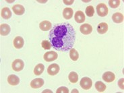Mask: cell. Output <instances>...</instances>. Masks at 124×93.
Instances as JSON below:
<instances>
[{
	"mask_svg": "<svg viewBox=\"0 0 124 93\" xmlns=\"http://www.w3.org/2000/svg\"><path fill=\"white\" fill-rule=\"evenodd\" d=\"M76 33L70 24L63 22L55 25L51 29L49 39L54 49L60 52L70 51L76 42Z\"/></svg>",
	"mask_w": 124,
	"mask_h": 93,
	"instance_id": "1",
	"label": "cell"
},
{
	"mask_svg": "<svg viewBox=\"0 0 124 93\" xmlns=\"http://www.w3.org/2000/svg\"><path fill=\"white\" fill-rule=\"evenodd\" d=\"M96 12L100 17H105L108 14V9L105 3H99L96 6Z\"/></svg>",
	"mask_w": 124,
	"mask_h": 93,
	"instance_id": "2",
	"label": "cell"
},
{
	"mask_svg": "<svg viewBox=\"0 0 124 93\" xmlns=\"http://www.w3.org/2000/svg\"><path fill=\"white\" fill-rule=\"evenodd\" d=\"M80 84V86L82 89L89 90L93 86V81L90 78L84 77L81 79Z\"/></svg>",
	"mask_w": 124,
	"mask_h": 93,
	"instance_id": "3",
	"label": "cell"
},
{
	"mask_svg": "<svg viewBox=\"0 0 124 93\" xmlns=\"http://www.w3.org/2000/svg\"><path fill=\"white\" fill-rule=\"evenodd\" d=\"M24 67V63L22 59H17L13 62L12 64V68L13 70L15 71H22Z\"/></svg>",
	"mask_w": 124,
	"mask_h": 93,
	"instance_id": "4",
	"label": "cell"
},
{
	"mask_svg": "<svg viewBox=\"0 0 124 93\" xmlns=\"http://www.w3.org/2000/svg\"><path fill=\"white\" fill-rule=\"evenodd\" d=\"M58 57V54L57 53V52L55 51H48L44 54L43 58L45 61H46L47 62H53L55 61L57 59Z\"/></svg>",
	"mask_w": 124,
	"mask_h": 93,
	"instance_id": "5",
	"label": "cell"
},
{
	"mask_svg": "<svg viewBox=\"0 0 124 93\" xmlns=\"http://www.w3.org/2000/svg\"><path fill=\"white\" fill-rule=\"evenodd\" d=\"M59 70H60V68L59 65H57V63H53V64L50 65L47 68V72L51 76L57 75L59 73Z\"/></svg>",
	"mask_w": 124,
	"mask_h": 93,
	"instance_id": "6",
	"label": "cell"
},
{
	"mask_svg": "<svg viewBox=\"0 0 124 93\" xmlns=\"http://www.w3.org/2000/svg\"><path fill=\"white\" fill-rule=\"evenodd\" d=\"M44 84H45V81H44L43 79L39 78H36V79L31 81V86L32 88L37 89V88H41L43 86Z\"/></svg>",
	"mask_w": 124,
	"mask_h": 93,
	"instance_id": "7",
	"label": "cell"
},
{
	"mask_svg": "<svg viewBox=\"0 0 124 93\" xmlns=\"http://www.w3.org/2000/svg\"><path fill=\"white\" fill-rule=\"evenodd\" d=\"M13 43H14V46L16 49H22L24 46V40L22 37H19L18 36V37H16L14 39Z\"/></svg>",
	"mask_w": 124,
	"mask_h": 93,
	"instance_id": "8",
	"label": "cell"
},
{
	"mask_svg": "<svg viewBox=\"0 0 124 93\" xmlns=\"http://www.w3.org/2000/svg\"><path fill=\"white\" fill-rule=\"evenodd\" d=\"M80 31L82 34H84V35H88V34H90L93 32V27L89 24H84L80 26Z\"/></svg>",
	"mask_w": 124,
	"mask_h": 93,
	"instance_id": "9",
	"label": "cell"
},
{
	"mask_svg": "<svg viewBox=\"0 0 124 93\" xmlns=\"http://www.w3.org/2000/svg\"><path fill=\"white\" fill-rule=\"evenodd\" d=\"M102 79H103V80L105 81L106 82L109 83V82H112L115 80V76L111 71H107L102 75Z\"/></svg>",
	"mask_w": 124,
	"mask_h": 93,
	"instance_id": "10",
	"label": "cell"
},
{
	"mask_svg": "<svg viewBox=\"0 0 124 93\" xmlns=\"http://www.w3.org/2000/svg\"><path fill=\"white\" fill-rule=\"evenodd\" d=\"M12 10L14 13L16 15H22L25 12L24 7L20 4H16L12 7Z\"/></svg>",
	"mask_w": 124,
	"mask_h": 93,
	"instance_id": "11",
	"label": "cell"
},
{
	"mask_svg": "<svg viewBox=\"0 0 124 93\" xmlns=\"http://www.w3.org/2000/svg\"><path fill=\"white\" fill-rule=\"evenodd\" d=\"M8 82L11 86H16L20 83V78L16 75L11 74L8 77Z\"/></svg>",
	"mask_w": 124,
	"mask_h": 93,
	"instance_id": "12",
	"label": "cell"
},
{
	"mask_svg": "<svg viewBox=\"0 0 124 93\" xmlns=\"http://www.w3.org/2000/svg\"><path fill=\"white\" fill-rule=\"evenodd\" d=\"M74 19L76 22L78 23H82L85 21L86 17L83 12L82 11H77L74 15Z\"/></svg>",
	"mask_w": 124,
	"mask_h": 93,
	"instance_id": "13",
	"label": "cell"
},
{
	"mask_svg": "<svg viewBox=\"0 0 124 93\" xmlns=\"http://www.w3.org/2000/svg\"><path fill=\"white\" fill-rule=\"evenodd\" d=\"M98 33L101 34H105L108 31V25L106 22H101L96 28Z\"/></svg>",
	"mask_w": 124,
	"mask_h": 93,
	"instance_id": "14",
	"label": "cell"
},
{
	"mask_svg": "<svg viewBox=\"0 0 124 93\" xmlns=\"http://www.w3.org/2000/svg\"><path fill=\"white\" fill-rule=\"evenodd\" d=\"M51 22L48 20H44L39 24V28L43 31H50L51 29Z\"/></svg>",
	"mask_w": 124,
	"mask_h": 93,
	"instance_id": "15",
	"label": "cell"
},
{
	"mask_svg": "<svg viewBox=\"0 0 124 93\" xmlns=\"http://www.w3.org/2000/svg\"><path fill=\"white\" fill-rule=\"evenodd\" d=\"M10 32V26L7 24H2L0 26V34L1 36H7Z\"/></svg>",
	"mask_w": 124,
	"mask_h": 93,
	"instance_id": "16",
	"label": "cell"
},
{
	"mask_svg": "<svg viewBox=\"0 0 124 93\" xmlns=\"http://www.w3.org/2000/svg\"><path fill=\"white\" fill-rule=\"evenodd\" d=\"M74 11L71 8H65L63 11V16L66 20H70L73 17Z\"/></svg>",
	"mask_w": 124,
	"mask_h": 93,
	"instance_id": "17",
	"label": "cell"
},
{
	"mask_svg": "<svg viewBox=\"0 0 124 93\" xmlns=\"http://www.w3.org/2000/svg\"><path fill=\"white\" fill-rule=\"evenodd\" d=\"M112 20L113 22L117 24L121 23L124 21V15L121 13L116 12L112 16Z\"/></svg>",
	"mask_w": 124,
	"mask_h": 93,
	"instance_id": "18",
	"label": "cell"
},
{
	"mask_svg": "<svg viewBox=\"0 0 124 93\" xmlns=\"http://www.w3.org/2000/svg\"><path fill=\"white\" fill-rule=\"evenodd\" d=\"M1 16L3 19H6V20H8L11 17H12V12L11 10L9 9V8H7L5 7L3 8L2 10H1Z\"/></svg>",
	"mask_w": 124,
	"mask_h": 93,
	"instance_id": "19",
	"label": "cell"
},
{
	"mask_svg": "<svg viewBox=\"0 0 124 93\" xmlns=\"http://www.w3.org/2000/svg\"><path fill=\"white\" fill-rule=\"evenodd\" d=\"M45 70V66L42 63H39L35 66V68L34 69V74L37 76H39V75L42 74L43 72Z\"/></svg>",
	"mask_w": 124,
	"mask_h": 93,
	"instance_id": "20",
	"label": "cell"
},
{
	"mask_svg": "<svg viewBox=\"0 0 124 93\" xmlns=\"http://www.w3.org/2000/svg\"><path fill=\"white\" fill-rule=\"evenodd\" d=\"M95 88H96V89L97 90L98 92L102 93V92H104L106 90L107 86H106L105 84H104L102 82H101V81H97L95 83Z\"/></svg>",
	"mask_w": 124,
	"mask_h": 93,
	"instance_id": "21",
	"label": "cell"
},
{
	"mask_svg": "<svg viewBox=\"0 0 124 93\" xmlns=\"http://www.w3.org/2000/svg\"><path fill=\"white\" fill-rule=\"evenodd\" d=\"M68 79L71 83H76L78 81V74L74 71L70 72L68 75Z\"/></svg>",
	"mask_w": 124,
	"mask_h": 93,
	"instance_id": "22",
	"label": "cell"
},
{
	"mask_svg": "<svg viewBox=\"0 0 124 93\" xmlns=\"http://www.w3.org/2000/svg\"><path fill=\"white\" fill-rule=\"evenodd\" d=\"M70 57L71 60L76 62V61H77L78 59H79V53L75 49L72 48L70 51Z\"/></svg>",
	"mask_w": 124,
	"mask_h": 93,
	"instance_id": "23",
	"label": "cell"
},
{
	"mask_svg": "<svg viewBox=\"0 0 124 93\" xmlns=\"http://www.w3.org/2000/svg\"><path fill=\"white\" fill-rule=\"evenodd\" d=\"M86 14L88 17H93L94 14V7L92 6H87L86 9Z\"/></svg>",
	"mask_w": 124,
	"mask_h": 93,
	"instance_id": "24",
	"label": "cell"
},
{
	"mask_svg": "<svg viewBox=\"0 0 124 93\" xmlns=\"http://www.w3.org/2000/svg\"><path fill=\"white\" fill-rule=\"evenodd\" d=\"M120 3L121 1L119 0H110L108 1V4L112 8H117V7L119 6Z\"/></svg>",
	"mask_w": 124,
	"mask_h": 93,
	"instance_id": "25",
	"label": "cell"
},
{
	"mask_svg": "<svg viewBox=\"0 0 124 93\" xmlns=\"http://www.w3.org/2000/svg\"><path fill=\"white\" fill-rule=\"evenodd\" d=\"M41 46H42V47L44 49L46 50L50 49L52 47L50 41H48V40H43L42 43H41Z\"/></svg>",
	"mask_w": 124,
	"mask_h": 93,
	"instance_id": "26",
	"label": "cell"
},
{
	"mask_svg": "<svg viewBox=\"0 0 124 93\" xmlns=\"http://www.w3.org/2000/svg\"><path fill=\"white\" fill-rule=\"evenodd\" d=\"M69 90L67 87L62 86L59 87V88H57V90H56V93H68Z\"/></svg>",
	"mask_w": 124,
	"mask_h": 93,
	"instance_id": "27",
	"label": "cell"
},
{
	"mask_svg": "<svg viewBox=\"0 0 124 93\" xmlns=\"http://www.w3.org/2000/svg\"><path fill=\"white\" fill-rule=\"evenodd\" d=\"M124 78H121V79H120L118 81V85H119V87L121 88V90H124Z\"/></svg>",
	"mask_w": 124,
	"mask_h": 93,
	"instance_id": "28",
	"label": "cell"
},
{
	"mask_svg": "<svg viewBox=\"0 0 124 93\" xmlns=\"http://www.w3.org/2000/svg\"><path fill=\"white\" fill-rule=\"evenodd\" d=\"M74 2V0H71V1H65V0H64L63 1V3H65V5H71Z\"/></svg>",
	"mask_w": 124,
	"mask_h": 93,
	"instance_id": "29",
	"label": "cell"
},
{
	"mask_svg": "<svg viewBox=\"0 0 124 93\" xmlns=\"http://www.w3.org/2000/svg\"><path fill=\"white\" fill-rule=\"evenodd\" d=\"M71 93H79V91L76 90V89H74V90H72V91H71Z\"/></svg>",
	"mask_w": 124,
	"mask_h": 93,
	"instance_id": "30",
	"label": "cell"
},
{
	"mask_svg": "<svg viewBox=\"0 0 124 93\" xmlns=\"http://www.w3.org/2000/svg\"><path fill=\"white\" fill-rule=\"evenodd\" d=\"M46 92H50V93H53V91H51V90H44L43 93H46Z\"/></svg>",
	"mask_w": 124,
	"mask_h": 93,
	"instance_id": "31",
	"label": "cell"
},
{
	"mask_svg": "<svg viewBox=\"0 0 124 93\" xmlns=\"http://www.w3.org/2000/svg\"><path fill=\"white\" fill-rule=\"evenodd\" d=\"M47 1H38V2H40V3H46Z\"/></svg>",
	"mask_w": 124,
	"mask_h": 93,
	"instance_id": "32",
	"label": "cell"
},
{
	"mask_svg": "<svg viewBox=\"0 0 124 93\" xmlns=\"http://www.w3.org/2000/svg\"><path fill=\"white\" fill-rule=\"evenodd\" d=\"M6 2H8V3H12V2H14V1H6Z\"/></svg>",
	"mask_w": 124,
	"mask_h": 93,
	"instance_id": "33",
	"label": "cell"
},
{
	"mask_svg": "<svg viewBox=\"0 0 124 93\" xmlns=\"http://www.w3.org/2000/svg\"><path fill=\"white\" fill-rule=\"evenodd\" d=\"M84 1V2H89L90 1Z\"/></svg>",
	"mask_w": 124,
	"mask_h": 93,
	"instance_id": "34",
	"label": "cell"
}]
</instances>
